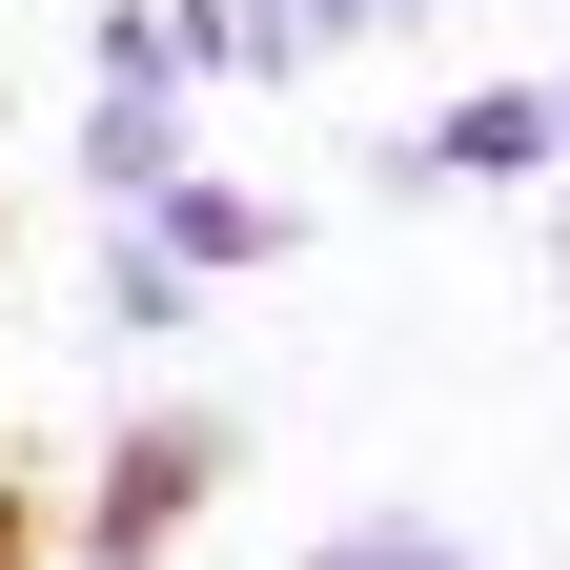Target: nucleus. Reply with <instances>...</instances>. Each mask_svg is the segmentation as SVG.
<instances>
[{"label": "nucleus", "mask_w": 570, "mask_h": 570, "mask_svg": "<svg viewBox=\"0 0 570 570\" xmlns=\"http://www.w3.org/2000/svg\"><path fill=\"white\" fill-rule=\"evenodd\" d=\"M184 489H204V428H142V449H122V510H102V550L184 530Z\"/></svg>", "instance_id": "1"}, {"label": "nucleus", "mask_w": 570, "mask_h": 570, "mask_svg": "<svg viewBox=\"0 0 570 570\" xmlns=\"http://www.w3.org/2000/svg\"><path fill=\"white\" fill-rule=\"evenodd\" d=\"M530 142H550V102H469L449 142H428V164H469V184H489V164H530Z\"/></svg>", "instance_id": "2"}]
</instances>
